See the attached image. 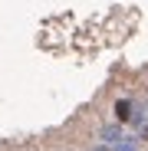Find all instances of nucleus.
Masks as SVG:
<instances>
[{
    "mask_svg": "<svg viewBox=\"0 0 148 151\" xmlns=\"http://www.w3.org/2000/svg\"><path fill=\"white\" fill-rule=\"evenodd\" d=\"M122 138H125V125H118V122L102 125V132H99V145H109V148H115Z\"/></svg>",
    "mask_w": 148,
    "mask_h": 151,
    "instance_id": "nucleus-1",
    "label": "nucleus"
},
{
    "mask_svg": "<svg viewBox=\"0 0 148 151\" xmlns=\"http://www.w3.org/2000/svg\"><path fill=\"white\" fill-rule=\"evenodd\" d=\"M132 115H135V102L132 99H118L115 102V122L125 125V122H132Z\"/></svg>",
    "mask_w": 148,
    "mask_h": 151,
    "instance_id": "nucleus-2",
    "label": "nucleus"
},
{
    "mask_svg": "<svg viewBox=\"0 0 148 151\" xmlns=\"http://www.w3.org/2000/svg\"><path fill=\"white\" fill-rule=\"evenodd\" d=\"M142 125H148V99H145V102L135 109V115H132V128H135V132L142 128Z\"/></svg>",
    "mask_w": 148,
    "mask_h": 151,
    "instance_id": "nucleus-3",
    "label": "nucleus"
},
{
    "mask_svg": "<svg viewBox=\"0 0 148 151\" xmlns=\"http://www.w3.org/2000/svg\"><path fill=\"white\" fill-rule=\"evenodd\" d=\"M92 151H112V148H109V145H95Z\"/></svg>",
    "mask_w": 148,
    "mask_h": 151,
    "instance_id": "nucleus-4",
    "label": "nucleus"
}]
</instances>
